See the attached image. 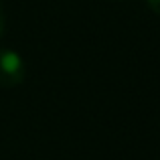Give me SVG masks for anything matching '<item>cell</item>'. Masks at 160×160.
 Wrapping results in <instances>:
<instances>
[{"label":"cell","instance_id":"obj_2","mask_svg":"<svg viewBox=\"0 0 160 160\" xmlns=\"http://www.w3.org/2000/svg\"><path fill=\"white\" fill-rule=\"evenodd\" d=\"M4 22H6V14H4L2 2H0V37H2V32H4Z\"/></svg>","mask_w":160,"mask_h":160},{"label":"cell","instance_id":"obj_1","mask_svg":"<svg viewBox=\"0 0 160 160\" xmlns=\"http://www.w3.org/2000/svg\"><path fill=\"white\" fill-rule=\"evenodd\" d=\"M27 77L24 61L12 49H0V87L12 89L18 87Z\"/></svg>","mask_w":160,"mask_h":160},{"label":"cell","instance_id":"obj_3","mask_svg":"<svg viewBox=\"0 0 160 160\" xmlns=\"http://www.w3.org/2000/svg\"><path fill=\"white\" fill-rule=\"evenodd\" d=\"M146 2H148V6L152 8L156 14H160V0H146Z\"/></svg>","mask_w":160,"mask_h":160}]
</instances>
